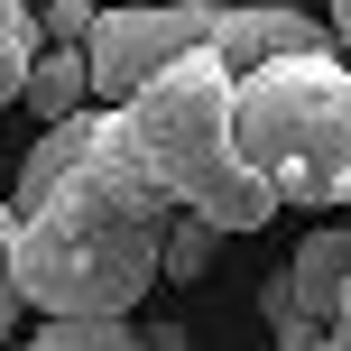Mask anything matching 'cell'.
<instances>
[{
	"label": "cell",
	"instance_id": "cell-3",
	"mask_svg": "<svg viewBox=\"0 0 351 351\" xmlns=\"http://www.w3.org/2000/svg\"><path fill=\"white\" fill-rule=\"evenodd\" d=\"M130 121H139V148L158 167V185L176 194V213H204L213 231H259L278 213V194L231 148V74L213 65V47L185 56V65H167L130 102Z\"/></svg>",
	"mask_w": 351,
	"mask_h": 351
},
{
	"label": "cell",
	"instance_id": "cell-7",
	"mask_svg": "<svg viewBox=\"0 0 351 351\" xmlns=\"http://www.w3.org/2000/svg\"><path fill=\"white\" fill-rule=\"evenodd\" d=\"M93 121H102V111H74V121L37 130V148L19 158V185H10V213H19V222H28V213H47V204H56V185H65L74 167H84V148H93Z\"/></svg>",
	"mask_w": 351,
	"mask_h": 351
},
{
	"label": "cell",
	"instance_id": "cell-21",
	"mask_svg": "<svg viewBox=\"0 0 351 351\" xmlns=\"http://www.w3.org/2000/svg\"><path fill=\"white\" fill-rule=\"evenodd\" d=\"M333 333H351V296H342V324H333Z\"/></svg>",
	"mask_w": 351,
	"mask_h": 351
},
{
	"label": "cell",
	"instance_id": "cell-2",
	"mask_svg": "<svg viewBox=\"0 0 351 351\" xmlns=\"http://www.w3.org/2000/svg\"><path fill=\"white\" fill-rule=\"evenodd\" d=\"M231 148L278 204H351V65L287 56L231 84Z\"/></svg>",
	"mask_w": 351,
	"mask_h": 351
},
{
	"label": "cell",
	"instance_id": "cell-9",
	"mask_svg": "<svg viewBox=\"0 0 351 351\" xmlns=\"http://www.w3.org/2000/svg\"><path fill=\"white\" fill-rule=\"evenodd\" d=\"M19 102L47 111V130H56V121H74V111L93 102V65H84V47H47V56L28 65V93H19Z\"/></svg>",
	"mask_w": 351,
	"mask_h": 351
},
{
	"label": "cell",
	"instance_id": "cell-6",
	"mask_svg": "<svg viewBox=\"0 0 351 351\" xmlns=\"http://www.w3.org/2000/svg\"><path fill=\"white\" fill-rule=\"evenodd\" d=\"M342 37L324 28L315 10H222L213 19V65L241 84V74H259V65H287V56H333Z\"/></svg>",
	"mask_w": 351,
	"mask_h": 351
},
{
	"label": "cell",
	"instance_id": "cell-13",
	"mask_svg": "<svg viewBox=\"0 0 351 351\" xmlns=\"http://www.w3.org/2000/svg\"><path fill=\"white\" fill-rule=\"evenodd\" d=\"M93 28H102L93 0H47V10H37V37H47V47H93Z\"/></svg>",
	"mask_w": 351,
	"mask_h": 351
},
{
	"label": "cell",
	"instance_id": "cell-10",
	"mask_svg": "<svg viewBox=\"0 0 351 351\" xmlns=\"http://www.w3.org/2000/svg\"><path fill=\"white\" fill-rule=\"evenodd\" d=\"M259 315H268V333H278V351H324V324L296 305V287H287V278L259 287Z\"/></svg>",
	"mask_w": 351,
	"mask_h": 351
},
{
	"label": "cell",
	"instance_id": "cell-12",
	"mask_svg": "<svg viewBox=\"0 0 351 351\" xmlns=\"http://www.w3.org/2000/svg\"><path fill=\"white\" fill-rule=\"evenodd\" d=\"M28 351H139L130 324H47V333H28Z\"/></svg>",
	"mask_w": 351,
	"mask_h": 351
},
{
	"label": "cell",
	"instance_id": "cell-11",
	"mask_svg": "<svg viewBox=\"0 0 351 351\" xmlns=\"http://www.w3.org/2000/svg\"><path fill=\"white\" fill-rule=\"evenodd\" d=\"M213 241H222V231H213L204 213H176V222H167V278H204V268H213Z\"/></svg>",
	"mask_w": 351,
	"mask_h": 351
},
{
	"label": "cell",
	"instance_id": "cell-4",
	"mask_svg": "<svg viewBox=\"0 0 351 351\" xmlns=\"http://www.w3.org/2000/svg\"><path fill=\"white\" fill-rule=\"evenodd\" d=\"M213 0H167V10H102V28H93L84 65H93V102L102 111H130L148 84H158L167 65H185V56L213 47Z\"/></svg>",
	"mask_w": 351,
	"mask_h": 351
},
{
	"label": "cell",
	"instance_id": "cell-14",
	"mask_svg": "<svg viewBox=\"0 0 351 351\" xmlns=\"http://www.w3.org/2000/svg\"><path fill=\"white\" fill-rule=\"evenodd\" d=\"M37 56H47V37H37V19L0 37V102H19V93H28V65H37Z\"/></svg>",
	"mask_w": 351,
	"mask_h": 351
},
{
	"label": "cell",
	"instance_id": "cell-19",
	"mask_svg": "<svg viewBox=\"0 0 351 351\" xmlns=\"http://www.w3.org/2000/svg\"><path fill=\"white\" fill-rule=\"evenodd\" d=\"M250 10H305V0H250Z\"/></svg>",
	"mask_w": 351,
	"mask_h": 351
},
{
	"label": "cell",
	"instance_id": "cell-8",
	"mask_svg": "<svg viewBox=\"0 0 351 351\" xmlns=\"http://www.w3.org/2000/svg\"><path fill=\"white\" fill-rule=\"evenodd\" d=\"M287 287H296V305L333 333V324H342V296H351V231H315V241L296 250V268H287Z\"/></svg>",
	"mask_w": 351,
	"mask_h": 351
},
{
	"label": "cell",
	"instance_id": "cell-16",
	"mask_svg": "<svg viewBox=\"0 0 351 351\" xmlns=\"http://www.w3.org/2000/svg\"><path fill=\"white\" fill-rule=\"evenodd\" d=\"M139 351H185V324H148V333H139Z\"/></svg>",
	"mask_w": 351,
	"mask_h": 351
},
{
	"label": "cell",
	"instance_id": "cell-22",
	"mask_svg": "<svg viewBox=\"0 0 351 351\" xmlns=\"http://www.w3.org/2000/svg\"><path fill=\"white\" fill-rule=\"evenodd\" d=\"M28 10H47V0H28Z\"/></svg>",
	"mask_w": 351,
	"mask_h": 351
},
{
	"label": "cell",
	"instance_id": "cell-18",
	"mask_svg": "<svg viewBox=\"0 0 351 351\" xmlns=\"http://www.w3.org/2000/svg\"><path fill=\"white\" fill-rule=\"evenodd\" d=\"M333 37H351V0H333Z\"/></svg>",
	"mask_w": 351,
	"mask_h": 351
},
{
	"label": "cell",
	"instance_id": "cell-5",
	"mask_svg": "<svg viewBox=\"0 0 351 351\" xmlns=\"http://www.w3.org/2000/svg\"><path fill=\"white\" fill-rule=\"evenodd\" d=\"M74 185H93L102 204H121V213H139V222H176V194L158 185V167H148V148H139V121L130 111H102L93 121V148H84V167H74Z\"/></svg>",
	"mask_w": 351,
	"mask_h": 351
},
{
	"label": "cell",
	"instance_id": "cell-17",
	"mask_svg": "<svg viewBox=\"0 0 351 351\" xmlns=\"http://www.w3.org/2000/svg\"><path fill=\"white\" fill-rule=\"evenodd\" d=\"M10 28H28V0H0V37Z\"/></svg>",
	"mask_w": 351,
	"mask_h": 351
},
{
	"label": "cell",
	"instance_id": "cell-20",
	"mask_svg": "<svg viewBox=\"0 0 351 351\" xmlns=\"http://www.w3.org/2000/svg\"><path fill=\"white\" fill-rule=\"evenodd\" d=\"M324 351H351V333H324Z\"/></svg>",
	"mask_w": 351,
	"mask_h": 351
},
{
	"label": "cell",
	"instance_id": "cell-15",
	"mask_svg": "<svg viewBox=\"0 0 351 351\" xmlns=\"http://www.w3.org/2000/svg\"><path fill=\"white\" fill-rule=\"evenodd\" d=\"M19 213H10V194H0V351H10V324H19Z\"/></svg>",
	"mask_w": 351,
	"mask_h": 351
},
{
	"label": "cell",
	"instance_id": "cell-1",
	"mask_svg": "<svg viewBox=\"0 0 351 351\" xmlns=\"http://www.w3.org/2000/svg\"><path fill=\"white\" fill-rule=\"evenodd\" d=\"M10 259H19V305H37L47 324H130V305L167 278V231L65 176L56 204L19 222Z\"/></svg>",
	"mask_w": 351,
	"mask_h": 351
}]
</instances>
